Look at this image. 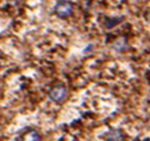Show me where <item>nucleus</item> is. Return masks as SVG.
<instances>
[{"label":"nucleus","mask_w":150,"mask_h":141,"mask_svg":"<svg viewBox=\"0 0 150 141\" xmlns=\"http://www.w3.org/2000/svg\"><path fill=\"white\" fill-rule=\"evenodd\" d=\"M67 94H68V90L64 85H55L49 91V97L56 103H61L66 100Z\"/></svg>","instance_id":"obj_2"},{"label":"nucleus","mask_w":150,"mask_h":141,"mask_svg":"<svg viewBox=\"0 0 150 141\" xmlns=\"http://www.w3.org/2000/svg\"><path fill=\"white\" fill-rule=\"evenodd\" d=\"M54 11H55L56 15L60 17V18H68L74 12V6L68 0H59V1L55 4Z\"/></svg>","instance_id":"obj_1"},{"label":"nucleus","mask_w":150,"mask_h":141,"mask_svg":"<svg viewBox=\"0 0 150 141\" xmlns=\"http://www.w3.org/2000/svg\"><path fill=\"white\" fill-rule=\"evenodd\" d=\"M23 141H41V135H40L38 132L31 131V132H29L24 135Z\"/></svg>","instance_id":"obj_4"},{"label":"nucleus","mask_w":150,"mask_h":141,"mask_svg":"<svg viewBox=\"0 0 150 141\" xmlns=\"http://www.w3.org/2000/svg\"><path fill=\"white\" fill-rule=\"evenodd\" d=\"M105 139L107 141H123L124 136H123V133L119 131H112L105 135Z\"/></svg>","instance_id":"obj_3"}]
</instances>
